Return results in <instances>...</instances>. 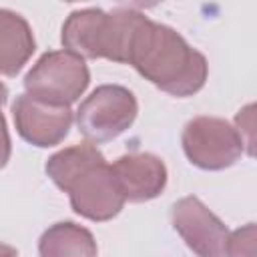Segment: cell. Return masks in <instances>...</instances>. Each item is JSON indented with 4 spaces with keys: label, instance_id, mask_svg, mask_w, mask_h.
<instances>
[{
    "label": "cell",
    "instance_id": "obj_5",
    "mask_svg": "<svg viewBox=\"0 0 257 257\" xmlns=\"http://www.w3.org/2000/svg\"><path fill=\"white\" fill-rule=\"evenodd\" d=\"M135 116V94L118 84H102L80 102L76 110V124L82 137L92 145L116 139L133 124Z\"/></svg>",
    "mask_w": 257,
    "mask_h": 257
},
{
    "label": "cell",
    "instance_id": "obj_4",
    "mask_svg": "<svg viewBox=\"0 0 257 257\" xmlns=\"http://www.w3.org/2000/svg\"><path fill=\"white\" fill-rule=\"evenodd\" d=\"M90 80L84 58L68 50H52L38 58V62L24 76L26 94L56 106H70L86 90Z\"/></svg>",
    "mask_w": 257,
    "mask_h": 257
},
{
    "label": "cell",
    "instance_id": "obj_7",
    "mask_svg": "<svg viewBox=\"0 0 257 257\" xmlns=\"http://www.w3.org/2000/svg\"><path fill=\"white\" fill-rule=\"evenodd\" d=\"M173 227L199 257H225L229 231L197 197H183L171 211Z\"/></svg>",
    "mask_w": 257,
    "mask_h": 257
},
{
    "label": "cell",
    "instance_id": "obj_2",
    "mask_svg": "<svg viewBox=\"0 0 257 257\" xmlns=\"http://www.w3.org/2000/svg\"><path fill=\"white\" fill-rule=\"evenodd\" d=\"M46 173L58 189L68 193L72 209L90 221H108L124 205L110 165L90 143L54 153L46 163Z\"/></svg>",
    "mask_w": 257,
    "mask_h": 257
},
{
    "label": "cell",
    "instance_id": "obj_14",
    "mask_svg": "<svg viewBox=\"0 0 257 257\" xmlns=\"http://www.w3.org/2000/svg\"><path fill=\"white\" fill-rule=\"evenodd\" d=\"M8 159H10V137H8L6 120L0 112V169L8 163Z\"/></svg>",
    "mask_w": 257,
    "mask_h": 257
},
{
    "label": "cell",
    "instance_id": "obj_3",
    "mask_svg": "<svg viewBox=\"0 0 257 257\" xmlns=\"http://www.w3.org/2000/svg\"><path fill=\"white\" fill-rule=\"evenodd\" d=\"M143 16L128 6H118L110 12L100 8L74 10L62 26V44L80 58L126 62L135 28Z\"/></svg>",
    "mask_w": 257,
    "mask_h": 257
},
{
    "label": "cell",
    "instance_id": "obj_16",
    "mask_svg": "<svg viewBox=\"0 0 257 257\" xmlns=\"http://www.w3.org/2000/svg\"><path fill=\"white\" fill-rule=\"evenodd\" d=\"M6 96H8V88H6V84L0 80V108H2V104L6 102Z\"/></svg>",
    "mask_w": 257,
    "mask_h": 257
},
{
    "label": "cell",
    "instance_id": "obj_1",
    "mask_svg": "<svg viewBox=\"0 0 257 257\" xmlns=\"http://www.w3.org/2000/svg\"><path fill=\"white\" fill-rule=\"evenodd\" d=\"M126 64L173 96L195 94L207 80L205 56L191 48L177 30L147 16L135 28Z\"/></svg>",
    "mask_w": 257,
    "mask_h": 257
},
{
    "label": "cell",
    "instance_id": "obj_8",
    "mask_svg": "<svg viewBox=\"0 0 257 257\" xmlns=\"http://www.w3.org/2000/svg\"><path fill=\"white\" fill-rule=\"evenodd\" d=\"M12 114L20 137L36 147L58 145L72 124V112L68 106L48 104L28 94L16 96Z\"/></svg>",
    "mask_w": 257,
    "mask_h": 257
},
{
    "label": "cell",
    "instance_id": "obj_12",
    "mask_svg": "<svg viewBox=\"0 0 257 257\" xmlns=\"http://www.w3.org/2000/svg\"><path fill=\"white\" fill-rule=\"evenodd\" d=\"M255 241H257V231H255V225L249 223L233 231L227 237L225 255L227 257H255Z\"/></svg>",
    "mask_w": 257,
    "mask_h": 257
},
{
    "label": "cell",
    "instance_id": "obj_15",
    "mask_svg": "<svg viewBox=\"0 0 257 257\" xmlns=\"http://www.w3.org/2000/svg\"><path fill=\"white\" fill-rule=\"evenodd\" d=\"M0 257H18V255H16V249L14 247L0 243Z\"/></svg>",
    "mask_w": 257,
    "mask_h": 257
},
{
    "label": "cell",
    "instance_id": "obj_13",
    "mask_svg": "<svg viewBox=\"0 0 257 257\" xmlns=\"http://www.w3.org/2000/svg\"><path fill=\"white\" fill-rule=\"evenodd\" d=\"M253 110H255V106L249 104L243 110H239V114L235 118V131L241 137L247 155H253Z\"/></svg>",
    "mask_w": 257,
    "mask_h": 257
},
{
    "label": "cell",
    "instance_id": "obj_6",
    "mask_svg": "<svg viewBox=\"0 0 257 257\" xmlns=\"http://www.w3.org/2000/svg\"><path fill=\"white\" fill-rule=\"evenodd\" d=\"M183 149L187 159L207 171L231 167L245 151L235 126L217 116H195L185 124Z\"/></svg>",
    "mask_w": 257,
    "mask_h": 257
},
{
    "label": "cell",
    "instance_id": "obj_9",
    "mask_svg": "<svg viewBox=\"0 0 257 257\" xmlns=\"http://www.w3.org/2000/svg\"><path fill=\"white\" fill-rule=\"evenodd\" d=\"M110 171L124 201L141 203L155 199L167 185V169L163 161L151 153L122 155L110 165Z\"/></svg>",
    "mask_w": 257,
    "mask_h": 257
},
{
    "label": "cell",
    "instance_id": "obj_10",
    "mask_svg": "<svg viewBox=\"0 0 257 257\" xmlns=\"http://www.w3.org/2000/svg\"><path fill=\"white\" fill-rule=\"evenodd\" d=\"M34 52V36L28 22L6 8H0V74L14 76Z\"/></svg>",
    "mask_w": 257,
    "mask_h": 257
},
{
    "label": "cell",
    "instance_id": "obj_11",
    "mask_svg": "<svg viewBox=\"0 0 257 257\" xmlns=\"http://www.w3.org/2000/svg\"><path fill=\"white\" fill-rule=\"evenodd\" d=\"M38 253L40 257H96V241L88 229L62 221L42 233Z\"/></svg>",
    "mask_w": 257,
    "mask_h": 257
}]
</instances>
